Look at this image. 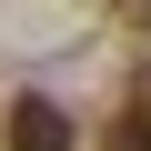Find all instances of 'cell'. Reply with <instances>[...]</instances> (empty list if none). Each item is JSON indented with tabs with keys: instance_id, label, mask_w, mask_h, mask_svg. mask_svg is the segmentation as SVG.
I'll use <instances>...</instances> for the list:
<instances>
[{
	"instance_id": "cell-1",
	"label": "cell",
	"mask_w": 151,
	"mask_h": 151,
	"mask_svg": "<svg viewBox=\"0 0 151 151\" xmlns=\"http://www.w3.org/2000/svg\"><path fill=\"white\" fill-rule=\"evenodd\" d=\"M10 151H81V141H70V111L40 101V91H20L10 101Z\"/></svg>"
}]
</instances>
